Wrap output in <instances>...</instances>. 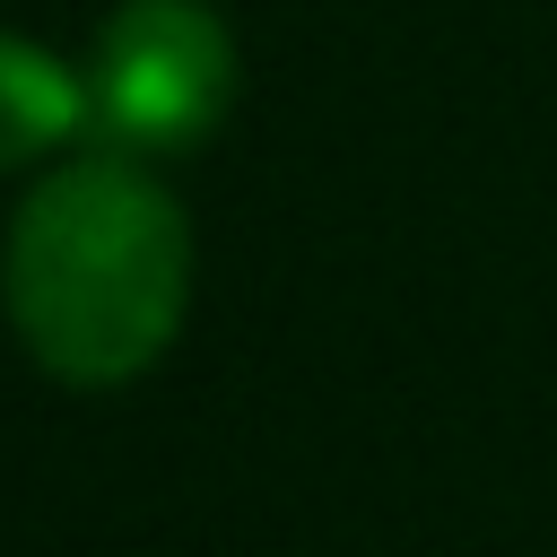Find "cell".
I'll return each mask as SVG.
<instances>
[{
    "label": "cell",
    "mask_w": 557,
    "mask_h": 557,
    "mask_svg": "<svg viewBox=\"0 0 557 557\" xmlns=\"http://www.w3.org/2000/svg\"><path fill=\"white\" fill-rule=\"evenodd\" d=\"M0 296L52 383L113 392L148 374L191 305V218L122 157L44 174L0 244Z\"/></svg>",
    "instance_id": "6da1fadb"
},
{
    "label": "cell",
    "mask_w": 557,
    "mask_h": 557,
    "mask_svg": "<svg viewBox=\"0 0 557 557\" xmlns=\"http://www.w3.org/2000/svg\"><path fill=\"white\" fill-rule=\"evenodd\" d=\"M235 104L226 17L200 0H122L87 44V131L139 157L191 148Z\"/></svg>",
    "instance_id": "7a4b0ae2"
},
{
    "label": "cell",
    "mask_w": 557,
    "mask_h": 557,
    "mask_svg": "<svg viewBox=\"0 0 557 557\" xmlns=\"http://www.w3.org/2000/svg\"><path fill=\"white\" fill-rule=\"evenodd\" d=\"M78 131H87V70L52 61L26 35H0V174L52 157Z\"/></svg>",
    "instance_id": "3957f363"
}]
</instances>
